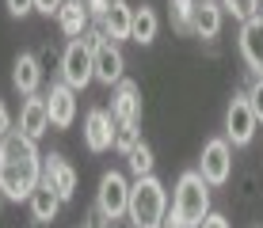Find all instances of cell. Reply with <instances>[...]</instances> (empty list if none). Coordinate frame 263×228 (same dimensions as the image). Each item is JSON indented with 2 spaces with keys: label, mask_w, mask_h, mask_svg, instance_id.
Listing matches in <instances>:
<instances>
[{
  "label": "cell",
  "mask_w": 263,
  "mask_h": 228,
  "mask_svg": "<svg viewBox=\"0 0 263 228\" xmlns=\"http://www.w3.org/2000/svg\"><path fill=\"white\" fill-rule=\"evenodd\" d=\"M42 182V156L39 144L20 130H12L0 141V190L8 202H27L34 186Z\"/></svg>",
  "instance_id": "obj_1"
},
{
  "label": "cell",
  "mask_w": 263,
  "mask_h": 228,
  "mask_svg": "<svg viewBox=\"0 0 263 228\" xmlns=\"http://www.w3.org/2000/svg\"><path fill=\"white\" fill-rule=\"evenodd\" d=\"M134 228H160L168 217V190L157 175H145L130 182V209H126Z\"/></svg>",
  "instance_id": "obj_2"
},
{
  "label": "cell",
  "mask_w": 263,
  "mask_h": 228,
  "mask_svg": "<svg viewBox=\"0 0 263 228\" xmlns=\"http://www.w3.org/2000/svg\"><path fill=\"white\" fill-rule=\"evenodd\" d=\"M210 213V182L198 171H183L176 182V194H172V217L183 228H198Z\"/></svg>",
  "instance_id": "obj_3"
},
{
  "label": "cell",
  "mask_w": 263,
  "mask_h": 228,
  "mask_svg": "<svg viewBox=\"0 0 263 228\" xmlns=\"http://www.w3.org/2000/svg\"><path fill=\"white\" fill-rule=\"evenodd\" d=\"M96 209L107 217V221H122L126 209H130V182H126L122 171H103L99 175V190H96Z\"/></svg>",
  "instance_id": "obj_4"
},
{
  "label": "cell",
  "mask_w": 263,
  "mask_h": 228,
  "mask_svg": "<svg viewBox=\"0 0 263 228\" xmlns=\"http://www.w3.org/2000/svg\"><path fill=\"white\" fill-rule=\"evenodd\" d=\"M256 114H252V103L244 91H237V95L229 99V111H225V141L233 144V149H248L252 141H256Z\"/></svg>",
  "instance_id": "obj_5"
},
{
  "label": "cell",
  "mask_w": 263,
  "mask_h": 228,
  "mask_svg": "<svg viewBox=\"0 0 263 228\" xmlns=\"http://www.w3.org/2000/svg\"><path fill=\"white\" fill-rule=\"evenodd\" d=\"M198 175H202L210 186H225L233 179V144L225 137H210L202 144V156H198Z\"/></svg>",
  "instance_id": "obj_6"
},
{
  "label": "cell",
  "mask_w": 263,
  "mask_h": 228,
  "mask_svg": "<svg viewBox=\"0 0 263 228\" xmlns=\"http://www.w3.org/2000/svg\"><path fill=\"white\" fill-rule=\"evenodd\" d=\"M61 80H65L72 91H84L96 80V57L80 38H72L65 50H61Z\"/></svg>",
  "instance_id": "obj_7"
},
{
  "label": "cell",
  "mask_w": 263,
  "mask_h": 228,
  "mask_svg": "<svg viewBox=\"0 0 263 228\" xmlns=\"http://www.w3.org/2000/svg\"><path fill=\"white\" fill-rule=\"evenodd\" d=\"M115 130H119L115 114L103 111V107H92V111L84 114V144H88V152L115 149Z\"/></svg>",
  "instance_id": "obj_8"
},
{
  "label": "cell",
  "mask_w": 263,
  "mask_h": 228,
  "mask_svg": "<svg viewBox=\"0 0 263 228\" xmlns=\"http://www.w3.org/2000/svg\"><path fill=\"white\" fill-rule=\"evenodd\" d=\"M42 182H50V186L58 190L61 202H72V198H77V171H72V163L61 156V152L42 156Z\"/></svg>",
  "instance_id": "obj_9"
},
{
  "label": "cell",
  "mask_w": 263,
  "mask_h": 228,
  "mask_svg": "<svg viewBox=\"0 0 263 228\" xmlns=\"http://www.w3.org/2000/svg\"><path fill=\"white\" fill-rule=\"evenodd\" d=\"M96 57V80L99 84H107V88H119L122 80H126V57H122V46L119 42H111V38H103V46L92 53Z\"/></svg>",
  "instance_id": "obj_10"
},
{
  "label": "cell",
  "mask_w": 263,
  "mask_h": 228,
  "mask_svg": "<svg viewBox=\"0 0 263 228\" xmlns=\"http://www.w3.org/2000/svg\"><path fill=\"white\" fill-rule=\"evenodd\" d=\"M46 111H50V126H53V130H69V126H72V118H77V91H72L65 80L50 84Z\"/></svg>",
  "instance_id": "obj_11"
},
{
  "label": "cell",
  "mask_w": 263,
  "mask_h": 228,
  "mask_svg": "<svg viewBox=\"0 0 263 228\" xmlns=\"http://www.w3.org/2000/svg\"><path fill=\"white\" fill-rule=\"evenodd\" d=\"M111 114L119 126H138L141 122V91L134 80H122L111 95Z\"/></svg>",
  "instance_id": "obj_12"
},
{
  "label": "cell",
  "mask_w": 263,
  "mask_h": 228,
  "mask_svg": "<svg viewBox=\"0 0 263 228\" xmlns=\"http://www.w3.org/2000/svg\"><path fill=\"white\" fill-rule=\"evenodd\" d=\"M46 130H50L46 95H27V103L20 107V133L39 144V137H46Z\"/></svg>",
  "instance_id": "obj_13"
},
{
  "label": "cell",
  "mask_w": 263,
  "mask_h": 228,
  "mask_svg": "<svg viewBox=\"0 0 263 228\" xmlns=\"http://www.w3.org/2000/svg\"><path fill=\"white\" fill-rule=\"evenodd\" d=\"M240 57H244V65L252 69V76H263V23L259 19H252V23H244L240 27Z\"/></svg>",
  "instance_id": "obj_14"
},
{
  "label": "cell",
  "mask_w": 263,
  "mask_h": 228,
  "mask_svg": "<svg viewBox=\"0 0 263 228\" xmlns=\"http://www.w3.org/2000/svg\"><path fill=\"white\" fill-rule=\"evenodd\" d=\"M12 84L20 95H39V88H42V61L34 57V53H20L15 57V65H12Z\"/></svg>",
  "instance_id": "obj_15"
},
{
  "label": "cell",
  "mask_w": 263,
  "mask_h": 228,
  "mask_svg": "<svg viewBox=\"0 0 263 228\" xmlns=\"http://www.w3.org/2000/svg\"><path fill=\"white\" fill-rule=\"evenodd\" d=\"M221 19H225V12H221L217 0H198L195 15H191V31L198 38H217L221 34Z\"/></svg>",
  "instance_id": "obj_16"
},
{
  "label": "cell",
  "mask_w": 263,
  "mask_h": 228,
  "mask_svg": "<svg viewBox=\"0 0 263 228\" xmlns=\"http://www.w3.org/2000/svg\"><path fill=\"white\" fill-rule=\"evenodd\" d=\"M58 27H61V34L72 42V38H80V34L92 27V15H88V4L84 0H65V8L58 12Z\"/></svg>",
  "instance_id": "obj_17"
},
{
  "label": "cell",
  "mask_w": 263,
  "mask_h": 228,
  "mask_svg": "<svg viewBox=\"0 0 263 228\" xmlns=\"http://www.w3.org/2000/svg\"><path fill=\"white\" fill-rule=\"evenodd\" d=\"M27 205H31V217H34V224H50L53 217H58V209L65 205L58 198V190L50 186V182H39V186H34V194L27 198Z\"/></svg>",
  "instance_id": "obj_18"
},
{
  "label": "cell",
  "mask_w": 263,
  "mask_h": 228,
  "mask_svg": "<svg viewBox=\"0 0 263 228\" xmlns=\"http://www.w3.org/2000/svg\"><path fill=\"white\" fill-rule=\"evenodd\" d=\"M99 27H103V34H107L111 42L130 38V27H134V8L126 4V0H119V4H115L111 12L103 15V23H99Z\"/></svg>",
  "instance_id": "obj_19"
},
{
  "label": "cell",
  "mask_w": 263,
  "mask_h": 228,
  "mask_svg": "<svg viewBox=\"0 0 263 228\" xmlns=\"http://www.w3.org/2000/svg\"><path fill=\"white\" fill-rule=\"evenodd\" d=\"M157 31H160V15L153 12L149 4L134 8V27H130V42H138V46H149V42H157Z\"/></svg>",
  "instance_id": "obj_20"
},
{
  "label": "cell",
  "mask_w": 263,
  "mask_h": 228,
  "mask_svg": "<svg viewBox=\"0 0 263 228\" xmlns=\"http://www.w3.org/2000/svg\"><path fill=\"white\" fill-rule=\"evenodd\" d=\"M126 163H130V171H134V179H145V175H153V168H157V160H153V149L149 144H138V149L126 156Z\"/></svg>",
  "instance_id": "obj_21"
},
{
  "label": "cell",
  "mask_w": 263,
  "mask_h": 228,
  "mask_svg": "<svg viewBox=\"0 0 263 228\" xmlns=\"http://www.w3.org/2000/svg\"><path fill=\"white\" fill-rule=\"evenodd\" d=\"M217 4H221V12H225V15H233V19H237L240 27H244V23H252V19L259 15V4H256V0H217Z\"/></svg>",
  "instance_id": "obj_22"
},
{
  "label": "cell",
  "mask_w": 263,
  "mask_h": 228,
  "mask_svg": "<svg viewBox=\"0 0 263 228\" xmlns=\"http://www.w3.org/2000/svg\"><path fill=\"white\" fill-rule=\"evenodd\" d=\"M195 4H198V0H172V15H176V31H179V34H195V31H191Z\"/></svg>",
  "instance_id": "obj_23"
},
{
  "label": "cell",
  "mask_w": 263,
  "mask_h": 228,
  "mask_svg": "<svg viewBox=\"0 0 263 228\" xmlns=\"http://www.w3.org/2000/svg\"><path fill=\"white\" fill-rule=\"evenodd\" d=\"M141 144V133H138V126H119L115 130V152H122V156H130L134 149Z\"/></svg>",
  "instance_id": "obj_24"
},
{
  "label": "cell",
  "mask_w": 263,
  "mask_h": 228,
  "mask_svg": "<svg viewBox=\"0 0 263 228\" xmlns=\"http://www.w3.org/2000/svg\"><path fill=\"white\" fill-rule=\"evenodd\" d=\"M248 103H252V114H256V122H263V76H252V84H248Z\"/></svg>",
  "instance_id": "obj_25"
},
{
  "label": "cell",
  "mask_w": 263,
  "mask_h": 228,
  "mask_svg": "<svg viewBox=\"0 0 263 228\" xmlns=\"http://www.w3.org/2000/svg\"><path fill=\"white\" fill-rule=\"evenodd\" d=\"M84 4H88V15H92V19H99V23H103V15L111 12V8L119 4V0H84Z\"/></svg>",
  "instance_id": "obj_26"
},
{
  "label": "cell",
  "mask_w": 263,
  "mask_h": 228,
  "mask_svg": "<svg viewBox=\"0 0 263 228\" xmlns=\"http://www.w3.org/2000/svg\"><path fill=\"white\" fill-rule=\"evenodd\" d=\"M8 15H15V19H23L27 12H34V0H4Z\"/></svg>",
  "instance_id": "obj_27"
},
{
  "label": "cell",
  "mask_w": 263,
  "mask_h": 228,
  "mask_svg": "<svg viewBox=\"0 0 263 228\" xmlns=\"http://www.w3.org/2000/svg\"><path fill=\"white\" fill-rule=\"evenodd\" d=\"M80 228H111V221H107V217H103V213H99V209L92 205V209H88V217L80 221Z\"/></svg>",
  "instance_id": "obj_28"
},
{
  "label": "cell",
  "mask_w": 263,
  "mask_h": 228,
  "mask_svg": "<svg viewBox=\"0 0 263 228\" xmlns=\"http://www.w3.org/2000/svg\"><path fill=\"white\" fill-rule=\"evenodd\" d=\"M61 8H65V0H34V12H42V15H58Z\"/></svg>",
  "instance_id": "obj_29"
},
{
  "label": "cell",
  "mask_w": 263,
  "mask_h": 228,
  "mask_svg": "<svg viewBox=\"0 0 263 228\" xmlns=\"http://www.w3.org/2000/svg\"><path fill=\"white\" fill-rule=\"evenodd\" d=\"M8 133H12V111H8V103L0 99V141H4Z\"/></svg>",
  "instance_id": "obj_30"
},
{
  "label": "cell",
  "mask_w": 263,
  "mask_h": 228,
  "mask_svg": "<svg viewBox=\"0 0 263 228\" xmlns=\"http://www.w3.org/2000/svg\"><path fill=\"white\" fill-rule=\"evenodd\" d=\"M198 228H233V224L225 221V213H210V217H206V221L198 224Z\"/></svg>",
  "instance_id": "obj_31"
},
{
  "label": "cell",
  "mask_w": 263,
  "mask_h": 228,
  "mask_svg": "<svg viewBox=\"0 0 263 228\" xmlns=\"http://www.w3.org/2000/svg\"><path fill=\"white\" fill-rule=\"evenodd\" d=\"M160 228H183V224H179V221H176V217H172V213H168V217H164V224H160Z\"/></svg>",
  "instance_id": "obj_32"
},
{
  "label": "cell",
  "mask_w": 263,
  "mask_h": 228,
  "mask_svg": "<svg viewBox=\"0 0 263 228\" xmlns=\"http://www.w3.org/2000/svg\"><path fill=\"white\" fill-rule=\"evenodd\" d=\"M256 19H259V23H263V4H259V15H256Z\"/></svg>",
  "instance_id": "obj_33"
},
{
  "label": "cell",
  "mask_w": 263,
  "mask_h": 228,
  "mask_svg": "<svg viewBox=\"0 0 263 228\" xmlns=\"http://www.w3.org/2000/svg\"><path fill=\"white\" fill-rule=\"evenodd\" d=\"M4 202H8V198H4V190H0V205H4Z\"/></svg>",
  "instance_id": "obj_34"
},
{
  "label": "cell",
  "mask_w": 263,
  "mask_h": 228,
  "mask_svg": "<svg viewBox=\"0 0 263 228\" xmlns=\"http://www.w3.org/2000/svg\"><path fill=\"white\" fill-rule=\"evenodd\" d=\"M256 4H263V0H256Z\"/></svg>",
  "instance_id": "obj_35"
}]
</instances>
